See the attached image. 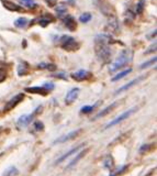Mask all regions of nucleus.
Returning <instances> with one entry per match:
<instances>
[{"instance_id": "obj_26", "label": "nucleus", "mask_w": 157, "mask_h": 176, "mask_svg": "<svg viewBox=\"0 0 157 176\" xmlns=\"http://www.w3.org/2000/svg\"><path fill=\"white\" fill-rule=\"evenodd\" d=\"M143 9H144V2H143V1H140L137 4V7H136V12L140 14V13L143 12Z\"/></svg>"}, {"instance_id": "obj_4", "label": "nucleus", "mask_w": 157, "mask_h": 176, "mask_svg": "<svg viewBox=\"0 0 157 176\" xmlns=\"http://www.w3.org/2000/svg\"><path fill=\"white\" fill-rule=\"evenodd\" d=\"M135 111H136V108H132V109L127 110V111H125V112H123L122 114H120L119 117L115 118L114 120H112L111 122H109V123L106 125V129L110 128V127H113V125H118V123H120V122H122L123 120H125V119H127L130 116H132Z\"/></svg>"}, {"instance_id": "obj_23", "label": "nucleus", "mask_w": 157, "mask_h": 176, "mask_svg": "<svg viewBox=\"0 0 157 176\" xmlns=\"http://www.w3.org/2000/svg\"><path fill=\"white\" fill-rule=\"evenodd\" d=\"M18 74L20 76H23V75H27V67H24V64L20 65L19 68H18Z\"/></svg>"}, {"instance_id": "obj_10", "label": "nucleus", "mask_w": 157, "mask_h": 176, "mask_svg": "<svg viewBox=\"0 0 157 176\" xmlns=\"http://www.w3.org/2000/svg\"><path fill=\"white\" fill-rule=\"evenodd\" d=\"M38 110L35 111L34 114H24V116H22V117H20L19 120H18V125H19V127H24V125H29V123L31 122V120L33 119V117L35 116V114L38 112Z\"/></svg>"}, {"instance_id": "obj_15", "label": "nucleus", "mask_w": 157, "mask_h": 176, "mask_svg": "<svg viewBox=\"0 0 157 176\" xmlns=\"http://www.w3.org/2000/svg\"><path fill=\"white\" fill-rule=\"evenodd\" d=\"M115 106H116V102H113V104H111L110 106H108L107 108H104L102 111H100L99 114L93 118V120H96V119H98V118H102V117H104V116H107L109 112H111L112 110H113V108H114Z\"/></svg>"}, {"instance_id": "obj_29", "label": "nucleus", "mask_w": 157, "mask_h": 176, "mask_svg": "<svg viewBox=\"0 0 157 176\" xmlns=\"http://www.w3.org/2000/svg\"><path fill=\"white\" fill-rule=\"evenodd\" d=\"M44 88H45L46 90H47V91H48V90H52L54 88V85L53 84H45V85H44Z\"/></svg>"}, {"instance_id": "obj_8", "label": "nucleus", "mask_w": 157, "mask_h": 176, "mask_svg": "<svg viewBox=\"0 0 157 176\" xmlns=\"http://www.w3.org/2000/svg\"><path fill=\"white\" fill-rule=\"evenodd\" d=\"M78 95H79V88H73V89H70L68 93H67V95H66L65 102L67 104V105L73 104V102L77 99Z\"/></svg>"}, {"instance_id": "obj_24", "label": "nucleus", "mask_w": 157, "mask_h": 176, "mask_svg": "<svg viewBox=\"0 0 157 176\" xmlns=\"http://www.w3.org/2000/svg\"><path fill=\"white\" fill-rule=\"evenodd\" d=\"M43 128H44V125H43L42 122H40V121H36L34 125H33V129H35V131H42Z\"/></svg>"}, {"instance_id": "obj_25", "label": "nucleus", "mask_w": 157, "mask_h": 176, "mask_svg": "<svg viewBox=\"0 0 157 176\" xmlns=\"http://www.w3.org/2000/svg\"><path fill=\"white\" fill-rule=\"evenodd\" d=\"M156 62V57H154V59H152L150 61H148V62H146V63H144L143 65H141V68H146V67H148V66H150L152 64H154V63Z\"/></svg>"}, {"instance_id": "obj_31", "label": "nucleus", "mask_w": 157, "mask_h": 176, "mask_svg": "<svg viewBox=\"0 0 157 176\" xmlns=\"http://www.w3.org/2000/svg\"><path fill=\"white\" fill-rule=\"evenodd\" d=\"M47 1V4L50 6V7H53L54 4H56V0H46Z\"/></svg>"}, {"instance_id": "obj_22", "label": "nucleus", "mask_w": 157, "mask_h": 176, "mask_svg": "<svg viewBox=\"0 0 157 176\" xmlns=\"http://www.w3.org/2000/svg\"><path fill=\"white\" fill-rule=\"evenodd\" d=\"M95 107H96V106H85V107H82L80 109V111L82 114H90L91 111H93Z\"/></svg>"}, {"instance_id": "obj_17", "label": "nucleus", "mask_w": 157, "mask_h": 176, "mask_svg": "<svg viewBox=\"0 0 157 176\" xmlns=\"http://www.w3.org/2000/svg\"><path fill=\"white\" fill-rule=\"evenodd\" d=\"M132 72V68H127V70H123V72H121V73H119V74H116L113 77V78L111 79L112 82H116V80H120V79H122L123 77H125L127 75H129Z\"/></svg>"}, {"instance_id": "obj_13", "label": "nucleus", "mask_w": 157, "mask_h": 176, "mask_svg": "<svg viewBox=\"0 0 157 176\" xmlns=\"http://www.w3.org/2000/svg\"><path fill=\"white\" fill-rule=\"evenodd\" d=\"M25 91L31 93V94H38V95H46L47 90L44 87H27L25 88Z\"/></svg>"}, {"instance_id": "obj_19", "label": "nucleus", "mask_w": 157, "mask_h": 176, "mask_svg": "<svg viewBox=\"0 0 157 176\" xmlns=\"http://www.w3.org/2000/svg\"><path fill=\"white\" fill-rule=\"evenodd\" d=\"M109 25H110V31L111 32H114V33H118V29H119V24L116 22V20H110V22H109Z\"/></svg>"}, {"instance_id": "obj_16", "label": "nucleus", "mask_w": 157, "mask_h": 176, "mask_svg": "<svg viewBox=\"0 0 157 176\" xmlns=\"http://www.w3.org/2000/svg\"><path fill=\"white\" fill-rule=\"evenodd\" d=\"M142 79V77H138V78H136V79H133V80H131L130 83H127V85H124V86H122L120 89H118L116 90V93L115 94H120V93H122V91H125V90H127V89H130L131 87H133L135 85V84H137L140 80Z\"/></svg>"}, {"instance_id": "obj_21", "label": "nucleus", "mask_w": 157, "mask_h": 176, "mask_svg": "<svg viewBox=\"0 0 157 176\" xmlns=\"http://www.w3.org/2000/svg\"><path fill=\"white\" fill-rule=\"evenodd\" d=\"M79 20H80L81 22H84V23H87L88 21L91 20V14L88 13V12H86V13H82L80 17H79Z\"/></svg>"}, {"instance_id": "obj_3", "label": "nucleus", "mask_w": 157, "mask_h": 176, "mask_svg": "<svg viewBox=\"0 0 157 176\" xmlns=\"http://www.w3.org/2000/svg\"><path fill=\"white\" fill-rule=\"evenodd\" d=\"M61 46L66 51H75L78 49V43L72 36H63L61 39Z\"/></svg>"}, {"instance_id": "obj_5", "label": "nucleus", "mask_w": 157, "mask_h": 176, "mask_svg": "<svg viewBox=\"0 0 157 176\" xmlns=\"http://www.w3.org/2000/svg\"><path fill=\"white\" fill-rule=\"evenodd\" d=\"M23 98H24V95L23 94H18L17 96H14L12 99H10V100L6 104V106H4V111H9V110L13 109L19 102L22 101Z\"/></svg>"}, {"instance_id": "obj_2", "label": "nucleus", "mask_w": 157, "mask_h": 176, "mask_svg": "<svg viewBox=\"0 0 157 176\" xmlns=\"http://www.w3.org/2000/svg\"><path fill=\"white\" fill-rule=\"evenodd\" d=\"M131 59H132V52H131L130 50H124V51L120 54L119 57L110 65V72L113 73L115 70L122 68L123 66H125L127 63L130 62Z\"/></svg>"}, {"instance_id": "obj_27", "label": "nucleus", "mask_w": 157, "mask_h": 176, "mask_svg": "<svg viewBox=\"0 0 157 176\" xmlns=\"http://www.w3.org/2000/svg\"><path fill=\"white\" fill-rule=\"evenodd\" d=\"M6 76H7L6 70H4V68H0V83L2 82V80H4Z\"/></svg>"}, {"instance_id": "obj_11", "label": "nucleus", "mask_w": 157, "mask_h": 176, "mask_svg": "<svg viewBox=\"0 0 157 176\" xmlns=\"http://www.w3.org/2000/svg\"><path fill=\"white\" fill-rule=\"evenodd\" d=\"M64 23H65V25L67 27V29L70 30V31H75V30H76L77 23L73 17H70V16L66 17L65 19H64Z\"/></svg>"}, {"instance_id": "obj_14", "label": "nucleus", "mask_w": 157, "mask_h": 176, "mask_svg": "<svg viewBox=\"0 0 157 176\" xmlns=\"http://www.w3.org/2000/svg\"><path fill=\"white\" fill-rule=\"evenodd\" d=\"M87 152H88V150H85V151H81V152L78 153L76 156H75V157L73 159V160L70 161V163H69V164L67 165V166H66V168H72L73 166H75V165H76L77 163H78V162H79V161L81 160V157L84 156V155H85V154H86Z\"/></svg>"}, {"instance_id": "obj_28", "label": "nucleus", "mask_w": 157, "mask_h": 176, "mask_svg": "<svg viewBox=\"0 0 157 176\" xmlns=\"http://www.w3.org/2000/svg\"><path fill=\"white\" fill-rule=\"evenodd\" d=\"M23 1V4H25L27 7H34L35 4L33 0H22Z\"/></svg>"}, {"instance_id": "obj_12", "label": "nucleus", "mask_w": 157, "mask_h": 176, "mask_svg": "<svg viewBox=\"0 0 157 176\" xmlns=\"http://www.w3.org/2000/svg\"><path fill=\"white\" fill-rule=\"evenodd\" d=\"M81 146H82V144H81V145H78V146H76V148H75V149H72V150H70V151H69V152L65 153L64 155H61V156L59 157V159H58L57 161H56V164H59V163H61L63 161H65L66 159H68L69 156H72L73 154H76L77 151H78V150H80V149H81Z\"/></svg>"}, {"instance_id": "obj_9", "label": "nucleus", "mask_w": 157, "mask_h": 176, "mask_svg": "<svg viewBox=\"0 0 157 176\" xmlns=\"http://www.w3.org/2000/svg\"><path fill=\"white\" fill-rule=\"evenodd\" d=\"M1 2H2V6H4L7 10H9V11H18V12L21 11V7L18 6L17 4H14V2H12V1H9V0H1Z\"/></svg>"}, {"instance_id": "obj_20", "label": "nucleus", "mask_w": 157, "mask_h": 176, "mask_svg": "<svg viewBox=\"0 0 157 176\" xmlns=\"http://www.w3.org/2000/svg\"><path fill=\"white\" fill-rule=\"evenodd\" d=\"M27 23V19H25V18H19L18 20H15L14 21V25L18 28L25 27Z\"/></svg>"}, {"instance_id": "obj_18", "label": "nucleus", "mask_w": 157, "mask_h": 176, "mask_svg": "<svg viewBox=\"0 0 157 176\" xmlns=\"http://www.w3.org/2000/svg\"><path fill=\"white\" fill-rule=\"evenodd\" d=\"M19 174V171H18V168L14 167V166H11V167H9L4 173V176H18Z\"/></svg>"}, {"instance_id": "obj_7", "label": "nucleus", "mask_w": 157, "mask_h": 176, "mask_svg": "<svg viewBox=\"0 0 157 176\" xmlns=\"http://www.w3.org/2000/svg\"><path fill=\"white\" fill-rule=\"evenodd\" d=\"M80 132H81V129H77L75 130V131H72V132H69L67 135H63V137H61L59 139L55 140L54 143H55V144H56V143H64L66 141H69V140H72V139H74V138H76Z\"/></svg>"}, {"instance_id": "obj_30", "label": "nucleus", "mask_w": 157, "mask_h": 176, "mask_svg": "<svg viewBox=\"0 0 157 176\" xmlns=\"http://www.w3.org/2000/svg\"><path fill=\"white\" fill-rule=\"evenodd\" d=\"M46 68H47V70H55L56 66L53 65V64H47V65H46Z\"/></svg>"}, {"instance_id": "obj_6", "label": "nucleus", "mask_w": 157, "mask_h": 176, "mask_svg": "<svg viewBox=\"0 0 157 176\" xmlns=\"http://www.w3.org/2000/svg\"><path fill=\"white\" fill-rule=\"evenodd\" d=\"M92 75L90 72L88 70H78V72H75L72 74V78H74L75 80L77 82H82V80H87L91 77Z\"/></svg>"}, {"instance_id": "obj_1", "label": "nucleus", "mask_w": 157, "mask_h": 176, "mask_svg": "<svg viewBox=\"0 0 157 176\" xmlns=\"http://www.w3.org/2000/svg\"><path fill=\"white\" fill-rule=\"evenodd\" d=\"M109 41L110 39L107 35H97L95 40V51L96 55L100 62L107 63L111 57V50L109 47Z\"/></svg>"}]
</instances>
